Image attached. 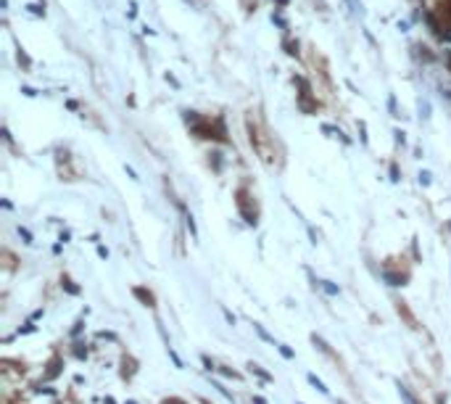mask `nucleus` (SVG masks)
I'll list each match as a JSON object with an SVG mask.
<instances>
[{"label": "nucleus", "mask_w": 451, "mask_h": 404, "mask_svg": "<svg viewBox=\"0 0 451 404\" xmlns=\"http://www.w3.org/2000/svg\"><path fill=\"white\" fill-rule=\"evenodd\" d=\"M277 3H280V6H285V3H288V0H277Z\"/></svg>", "instance_id": "obj_21"}, {"label": "nucleus", "mask_w": 451, "mask_h": 404, "mask_svg": "<svg viewBox=\"0 0 451 404\" xmlns=\"http://www.w3.org/2000/svg\"><path fill=\"white\" fill-rule=\"evenodd\" d=\"M19 235L24 238V243H32V232H29L27 227H19Z\"/></svg>", "instance_id": "obj_11"}, {"label": "nucleus", "mask_w": 451, "mask_h": 404, "mask_svg": "<svg viewBox=\"0 0 451 404\" xmlns=\"http://www.w3.org/2000/svg\"><path fill=\"white\" fill-rule=\"evenodd\" d=\"M248 367H251V372H254V375H259L261 381H267V383L272 381V375H269V372H267V370H261L259 365H248Z\"/></svg>", "instance_id": "obj_5"}, {"label": "nucleus", "mask_w": 451, "mask_h": 404, "mask_svg": "<svg viewBox=\"0 0 451 404\" xmlns=\"http://www.w3.org/2000/svg\"><path fill=\"white\" fill-rule=\"evenodd\" d=\"M419 111H422V116H425V119L430 116V114H428V111H430V106H428V101H419Z\"/></svg>", "instance_id": "obj_14"}, {"label": "nucleus", "mask_w": 451, "mask_h": 404, "mask_svg": "<svg viewBox=\"0 0 451 404\" xmlns=\"http://www.w3.org/2000/svg\"><path fill=\"white\" fill-rule=\"evenodd\" d=\"M419 182H422V185H430V172H419Z\"/></svg>", "instance_id": "obj_15"}, {"label": "nucleus", "mask_w": 451, "mask_h": 404, "mask_svg": "<svg viewBox=\"0 0 451 404\" xmlns=\"http://www.w3.org/2000/svg\"><path fill=\"white\" fill-rule=\"evenodd\" d=\"M254 328H256V333H259V336H261L264 341H269V344H272V338H269V333H267V330H264V328H261V325H256V322H254Z\"/></svg>", "instance_id": "obj_12"}, {"label": "nucleus", "mask_w": 451, "mask_h": 404, "mask_svg": "<svg viewBox=\"0 0 451 404\" xmlns=\"http://www.w3.org/2000/svg\"><path fill=\"white\" fill-rule=\"evenodd\" d=\"M169 357H172V362H174L177 367H182V360H180V357H177V351H174L172 346H169Z\"/></svg>", "instance_id": "obj_13"}, {"label": "nucleus", "mask_w": 451, "mask_h": 404, "mask_svg": "<svg viewBox=\"0 0 451 404\" xmlns=\"http://www.w3.org/2000/svg\"><path fill=\"white\" fill-rule=\"evenodd\" d=\"M132 293H135V296H137L140 301H143L145 306H153V304H156V299H153V293H151V291H145V288H135Z\"/></svg>", "instance_id": "obj_2"}, {"label": "nucleus", "mask_w": 451, "mask_h": 404, "mask_svg": "<svg viewBox=\"0 0 451 404\" xmlns=\"http://www.w3.org/2000/svg\"><path fill=\"white\" fill-rule=\"evenodd\" d=\"M319 286H322L324 291H328V293H330V296H338V286H333L330 280H319Z\"/></svg>", "instance_id": "obj_8"}, {"label": "nucleus", "mask_w": 451, "mask_h": 404, "mask_svg": "<svg viewBox=\"0 0 451 404\" xmlns=\"http://www.w3.org/2000/svg\"><path fill=\"white\" fill-rule=\"evenodd\" d=\"M391 180H398V167H396V164L391 167Z\"/></svg>", "instance_id": "obj_18"}, {"label": "nucleus", "mask_w": 451, "mask_h": 404, "mask_svg": "<svg viewBox=\"0 0 451 404\" xmlns=\"http://www.w3.org/2000/svg\"><path fill=\"white\" fill-rule=\"evenodd\" d=\"M201 360H204V365H206V370H216V367H214V362L209 360V357H206V354H204V357H201Z\"/></svg>", "instance_id": "obj_16"}, {"label": "nucleus", "mask_w": 451, "mask_h": 404, "mask_svg": "<svg viewBox=\"0 0 451 404\" xmlns=\"http://www.w3.org/2000/svg\"><path fill=\"white\" fill-rule=\"evenodd\" d=\"M74 357H77V360H85V357H87V346H85V344H77Z\"/></svg>", "instance_id": "obj_9"}, {"label": "nucleus", "mask_w": 451, "mask_h": 404, "mask_svg": "<svg viewBox=\"0 0 451 404\" xmlns=\"http://www.w3.org/2000/svg\"><path fill=\"white\" fill-rule=\"evenodd\" d=\"M306 381H309V383H312V386L317 388V391H319V394H328V386H324V383H322V381H319V378L314 375V372H309V375H306Z\"/></svg>", "instance_id": "obj_3"}, {"label": "nucleus", "mask_w": 451, "mask_h": 404, "mask_svg": "<svg viewBox=\"0 0 451 404\" xmlns=\"http://www.w3.org/2000/svg\"><path fill=\"white\" fill-rule=\"evenodd\" d=\"M61 286H64V288H66V291L71 293V296H77V293H80V288H77V286H74V283L69 280V277H61Z\"/></svg>", "instance_id": "obj_7"}, {"label": "nucleus", "mask_w": 451, "mask_h": 404, "mask_svg": "<svg viewBox=\"0 0 451 404\" xmlns=\"http://www.w3.org/2000/svg\"><path fill=\"white\" fill-rule=\"evenodd\" d=\"M338 404H343V401H338Z\"/></svg>", "instance_id": "obj_23"}, {"label": "nucleus", "mask_w": 451, "mask_h": 404, "mask_svg": "<svg viewBox=\"0 0 451 404\" xmlns=\"http://www.w3.org/2000/svg\"><path fill=\"white\" fill-rule=\"evenodd\" d=\"M58 365H61V360H58V357H53V360H51V365H48L51 370H48V375H45V378H56L58 372H61V370H58Z\"/></svg>", "instance_id": "obj_6"}, {"label": "nucleus", "mask_w": 451, "mask_h": 404, "mask_svg": "<svg viewBox=\"0 0 451 404\" xmlns=\"http://www.w3.org/2000/svg\"><path fill=\"white\" fill-rule=\"evenodd\" d=\"M124 404H137V401H124Z\"/></svg>", "instance_id": "obj_22"}, {"label": "nucleus", "mask_w": 451, "mask_h": 404, "mask_svg": "<svg viewBox=\"0 0 451 404\" xmlns=\"http://www.w3.org/2000/svg\"><path fill=\"white\" fill-rule=\"evenodd\" d=\"M98 256H103V259H106V256H108V248H103V246H98Z\"/></svg>", "instance_id": "obj_19"}, {"label": "nucleus", "mask_w": 451, "mask_h": 404, "mask_svg": "<svg viewBox=\"0 0 451 404\" xmlns=\"http://www.w3.org/2000/svg\"><path fill=\"white\" fill-rule=\"evenodd\" d=\"M385 280L391 283V286H404V280H407V277H404V275H396V272H385Z\"/></svg>", "instance_id": "obj_4"}, {"label": "nucleus", "mask_w": 451, "mask_h": 404, "mask_svg": "<svg viewBox=\"0 0 451 404\" xmlns=\"http://www.w3.org/2000/svg\"><path fill=\"white\" fill-rule=\"evenodd\" d=\"M277 349H280V354H283V357H285V360H293V357H295V354H293V349H288L285 344H280Z\"/></svg>", "instance_id": "obj_10"}, {"label": "nucleus", "mask_w": 451, "mask_h": 404, "mask_svg": "<svg viewBox=\"0 0 451 404\" xmlns=\"http://www.w3.org/2000/svg\"><path fill=\"white\" fill-rule=\"evenodd\" d=\"M254 404H267V399H264V396H254Z\"/></svg>", "instance_id": "obj_20"}, {"label": "nucleus", "mask_w": 451, "mask_h": 404, "mask_svg": "<svg viewBox=\"0 0 451 404\" xmlns=\"http://www.w3.org/2000/svg\"><path fill=\"white\" fill-rule=\"evenodd\" d=\"M224 317H227V322H230V325H235V315H232L230 309H224Z\"/></svg>", "instance_id": "obj_17"}, {"label": "nucleus", "mask_w": 451, "mask_h": 404, "mask_svg": "<svg viewBox=\"0 0 451 404\" xmlns=\"http://www.w3.org/2000/svg\"><path fill=\"white\" fill-rule=\"evenodd\" d=\"M396 386H398V396H401V401H404V404H419V401H417V396H414V394H412V391H409V388L404 386V383H396Z\"/></svg>", "instance_id": "obj_1"}]
</instances>
